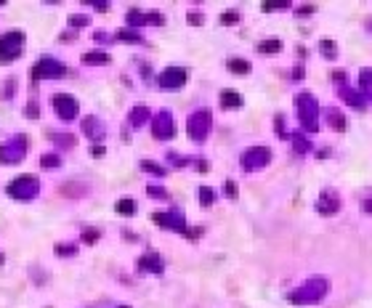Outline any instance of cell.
Segmentation results:
<instances>
[{
  "mask_svg": "<svg viewBox=\"0 0 372 308\" xmlns=\"http://www.w3.org/2000/svg\"><path fill=\"white\" fill-rule=\"evenodd\" d=\"M338 96H340V101H346L351 109H364L367 106V98H370V93H362L359 88H351V85H340L338 88Z\"/></svg>",
  "mask_w": 372,
  "mask_h": 308,
  "instance_id": "6",
  "label": "cell"
},
{
  "mask_svg": "<svg viewBox=\"0 0 372 308\" xmlns=\"http://www.w3.org/2000/svg\"><path fill=\"white\" fill-rule=\"evenodd\" d=\"M271 160V149L269 146H253L247 149L245 154H242V165H245V170H258L263 165H269Z\"/></svg>",
  "mask_w": 372,
  "mask_h": 308,
  "instance_id": "4",
  "label": "cell"
},
{
  "mask_svg": "<svg viewBox=\"0 0 372 308\" xmlns=\"http://www.w3.org/2000/svg\"><path fill=\"white\" fill-rule=\"evenodd\" d=\"M0 263H3V258H0Z\"/></svg>",
  "mask_w": 372,
  "mask_h": 308,
  "instance_id": "40",
  "label": "cell"
},
{
  "mask_svg": "<svg viewBox=\"0 0 372 308\" xmlns=\"http://www.w3.org/2000/svg\"><path fill=\"white\" fill-rule=\"evenodd\" d=\"M362 210L367 213V216H372V199H364V202H362Z\"/></svg>",
  "mask_w": 372,
  "mask_h": 308,
  "instance_id": "35",
  "label": "cell"
},
{
  "mask_svg": "<svg viewBox=\"0 0 372 308\" xmlns=\"http://www.w3.org/2000/svg\"><path fill=\"white\" fill-rule=\"evenodd\" d=\"M370 88H372V67L359 72V90L362 93H370Z\"/></svg>",
  "mask_w": 372,
  "mask_h": 308,
  "instance_id": "20",
  "label": "cell"
},
{
  "mask_svg": "<svg viewBox=\"0 0 372 308\" xmlns=\"http://www.w3.org/2000/svg\"><path fill=\"white\" fill-rule=\"evenodd\" d=\"M160 88L162 90H178L186 85V69L184 67H168L165 72L160 75Z\"/></svg>",
  "mask_w": 372,
  "mask_h": 308,
  "instance_id": "5",
  "label": "cell"
},
{
  "mask_svg": "<svg viewBox=\"0 0 372 308\" xmlns=\"http://www.w3.org/2000/svg\"><path fill=\"white\" fill-rule=\"evenodd\" d=\"M69 21H72L75 27H83V24H85V21H88V19H85V16H72V19H69Z\"/></svg>",
  "mask_w": 372,
  "mask_h": 308,
  "instance_id": "36",
  "label": "cell"
},
{
  "mask_svg": "<svg viewBox=\"0 0 372 308\" xmlns=\"http://www.w3.org/2000/svg\"><path fill=\"white\" fill-rule=\"evenodd\" d=\"M21 43H24V35L21 32H8L0 38V59H13V56L21 53Z\"/></svg>",
  "mask_w": 372,
  "mask_h": 308,
  "instance_id": "7",
  "label": "cell"
},
{
  "mask_svg": "<svg viewBox=\"0 0 372 308\" xmlns=\"http://www.w3.org/2000/svg\"><path fill=\"white\" fill-rule=\"evenodd\" d=\"M43 165H59V157H46V160H43Z\"/></svg>",
  "mask_w": 372,
  "mask_h": 308,
  "instance_id": "37",
  "label": "cell"
},
{
  "mask_svg": "<svg viewBox=\"0 0 372 308\" xmlns=\"http://www.w3.org/2000/svg\"><path fill=\"white\" fill-rule=\"evenodd\" d=\"M282 8H290V3H279V0H269V3H263V11H282Z\"/></svg>",
  "mask_w": 372,
  "mask_h": 308,
  "instance_id": "27",
  "label": "cell"
},
{
  "mask_svg": "<svg viewBox=\"0 0 372 308\" xmlns=\"http://www.w3.org/2000/svg\"><path fill=\"white\" fill-rule=\"evenodd\" d=\"M279 51H282V40H277V38L258 43V53H279Z\"/></svg>",
  "mask_w": 372,
  "mask_h": 308,
  "instance_id": "16",
  "label": "cell"
},
{
  "mask_svg": "<svg viewBox=\"0 0 372 308\" xmlns=\"http://www.w3.org/2000/svg\"><path fill=\"white\" fill-rule=\"evenodd\" d=\"M295 109L300 117V125L306 131H319V101L311 96V93H298L295 96Z\"/></svg>",
  "mask_w": 372,
  "mask_h": 308,
  "instance_id": "2",
  "label": "cell"
},
{
  "mask_svg": "<svg viewBox=\"0 0 372 308\" xmlns=\"http://www.w3.org/2000/svg\"><path fill=\"white\" fill-rule=\"evenodd\" d=\"M186 19H189V21H191V24H194V27H199V24H202V21H205V16H202V13H199V11H189V16H186Z\"/></svg>",
  "mask_w": 372,
  "mask_h": 308,
  "instance_id": "30",
  "label": "cell"
},
{
  "mask_svg": "<svg viewBox=\"0 0 372 308\" xmlns=\"http://www.w3.org/2000/svg\"><path fill=\"white\" fill-rule=\"evenodd\" d=\"M327 292H330V282H327L325 276H311L300 290L290 292V303H295V306H303V303H319V300L325 298Z\"/></svg>",
  "mask_w": 372,
  "mask_h": 308,
  "instance_id": "1",
  "label": "cell"
},
{
  "mask_svg": "<svg viewBox=\"0 0 372 308\" xmlns=\"http://www.w3.org/2000/svg\"><path fill=\"white\" fill-rule=\"evenodd\" d=\"M298 16H309V13H314V5H303V8H295Z\"/></svg>",
  "mask_w": 372,
  "mask_h": 308,
  "instance_id": "33",
  "label": "cell"
},
{
  "mask_svg": "<svg viewBox=\"0 0 372 308\" xmlns=\"http://www.w3.org/2000/svg\"><path fill=\"white\" fill-rule=\"evenodd\" d=\"M242 104H245V98H242L239 93H232V90L221 93V106H224V109H239Z\"/></svg>",
  "mask_w": 372,
  "mask_h": 308,
  "instance_id": "15",
  "label": "cell"
},
{
  "mask_svg": "<svg viewBox=\"0 0 372 308\" xmlns=\"http://www.w3.org/2000/svg\"><path fill=\"white\" fill-rule=\"evenodd\" d=\"M152 128H154V138H160V141H165V138H173V133H176L173 114H170V112H160V114H157V117H154Z\"/></svg>",
  "mask_w": 372,
  "mask_h": 308,
  "instance_id": "8",
  "label": "cell"
},
{
  "mask_svg": "<svg viewBox=\"0 0 372 308\" xmlns=\"http://www.w3.org/2000/svg\"><path fill=\"white\" fill-rule=\"evenodd\" d=\"M149 120V109L146 106H136V109L131 112V123L133 125H141V123H146Z\"/></svg>",
  "mask_w": 372,
  "mask_h": 308,
  "instance_id": "21",
  "label": "cell"
},
{
  "mask_svg": "<svg viewBox=\"0 0 372 308\" xmlns=\"http://www.w3.org/2000/svg\"><path fill=\"white\" fill-rule=\"evenodd\" d=\"M319 51H322L325 59H330V61L338 59V45H335V40H322L319 43Z\"/></svg>",
  "mask_w": 372,
  "mask_h": 308,
  "instance_id": "18",
  "label": "cell"
},
{
  "mask_svg": "<svg viewBox=\"0 0 372 308\" xmlns=\"http://www.w3.org/2000/svg\"><path fill=\"white\" fill-rule=\"evenodd\" d=\"M152 220H154L157 226H162V228H170V231L186 234V220H184L181 213H154Z\"/></svg>",
  "mask_w": 372,
  "mask_h": 308,
  "instance_id": "9",
  "label": "cell"
},
{
  "mask_svg": "<svg viewBox=\"0 0 372 308\" xmlns=\"http://www.w3.org/2000/svg\"><path fill=\"white\" fill-rule=\"evenodd\" d=\"M3 3H5V0H0V5H3Z\"/></svg>",
  "mask_w": 372,
  "mask_h": 308,
  "instance_id": "39",
  "label": "cell"
},
{
  "mask_svg": "<svg viewBox=\"0 0 372 308\" xmlns=\"http://www.w3.org/2000/svg\"><path fill=\"white\" fill-rule=\"evenodd\" d=\"M117 38H123V40H141V35H139V32H133V30H120V32H117Z\"/></svg>",
  "mask_w": 372,
  "mask_h": 308,
  "instance_id": "28",
  "label": "cell"
},
{
  "mask_svg": "<svg viewBox=\"0 0 372 308\" xmlns=\"http://www.w3.org/2000/svg\"><path fill=\"white\" fill-rule=\"evenodd\" d=\"M292 146H295V152H298V154H306V152H311V141L306 138L303 133H295V135H292Z\"/></svg>",
  "mask_w": 372,
  "mask_h": 308,
  "instance_id": "19",
  "label": "cell"
},
{
  "mask_svg": "<svg viewBox=\"0 0 372 308\" xmlns=\"http://www.w3.org/2000/svg\"><path fill=\"white\" fill-rule=\"evenodd\" d=\"M141 168H144V170H146V173H152V176H157V178H162V176H165V173H168V170H165V168H162V165H157V162H149V160H144V162H141Z\"/></svg>",
  "mask_w": 372,
  "mask_h": 308,
  "instance_id": "22",
  "label": "cell"
},
{
  "mask_svg": "<svg viewBox=\"0 0 372 308\" xmlns=\"http://www.w3.org/2000/svg\"><path fill=\"white\" fill-rule=\"evenodd\" d=\"M325 123L330 125L332 131H338V133H346L348 131V117L340 109H335V106H327V109H325Z\"/></svg>",
  "mask_w": 372,
  "mask_h": 308,
  "instance_id": "12",
  "label": "cell"
},
{
  "mask_svg": "<svg viewBox=\"0 0 372 308\" xmlns=\"http://www.w3.org/2000/svg\"><path fill=\"white\" fill-rule=\"evenodd\" d=\"M96 239H98V231H93V228L85 231V242H96Z\"/></svg>",
  "mask_w": 372,
  "mask_h": 308,
  "instance_id": "34",
  "label": "cell"
},
{
  "mask_svg": "<svg viewBox=\"0 0 372 308\" xmlns=\"http://www.w3.org/2000/svg\"><path fill=\"white\" fill-rule=\"evenodd\" d=\"M332 80L340 83V85H346V83H348V75H346V72H332Z\"/></svg>",
  "mask_w": 372,
  "mask_h": 308,
  "instance_id": "31",
  "label": "cell"
},
{
  "mask_svg": "<svg viewBox=\"0 0 372 308\" xmlns=\"http://www.w3.org/2000/svg\"><path fill=\"white\" fill-rule=\"evenodd\" d=\"M213 199H216V191L207 189V186H202V189H199V205H202V207H210Z\"/></svg>",
  "mask_w": 372,
  "mask_h": 308,
  "instance_id": "24",
  "label": "cell"
},
{
  "mask_svg": "<svg viewBox=\"0 0 372 308\" xmlns=\"http://www.w3.org/2000/svg\"><path fill=\"white\" fill-rule=\"evenodd\" d=\"M53 106H56V112L59 114H64V120H72L75 109H77V104L69 96H53Z\"/></svg>",
  "mask_w": 372,
  "mask_h": 308,
  "instance_id": "13",
  "label": "cell"
},
{
  "mask_svg": "<svg viewBox=\"0 0 372 308\" xmlns=\"http://www.w3.org/2000/svg\"><path fill=\"white\" fill-rule=\"evenodd\" d=\"M226 197H237V186H234V181H226Z\"/></svg>",
  "mask_w": 372,
  "mask_h": 308,
  "instance_id": "32",
  "label": "cell"
},
{
  "mask_svg": "<svg viewBox=\"0 0 372 308\" xmlns=\"http://www.w3.org/2000/svg\"><path fill=\"white\" fill-rule=\"evenodd\" d=\"M210 112L207 109H197L194 114H189V135L191 141H205L207 138V131H210Z\"/></svg>",
  "mask_w": 372,
  "mask_h": 308,
  "instance_id": "3",
  "label": "cell"
},
{
  "mask_svg": "<svg viewBox=\"0 0 372 308\" xmlns=\"http://www.w3.org/2000/svg\"><path fill=\"white\" fill-rule=\"evenodd\" d=\"M85 61H98V64H106V61H109V53H101V51L85 53Z\"/></svg>",
  "mask_w": 372,
  "mask_h": 308,
  "instance_id": "26",
  "label": "cell"
},
{
  "mask_svg": "<svg viewBox=\"0 0 372 308\" xmlns=\"http://www.w3.org/2000/svg\"><path fill=\"white\" fill-rule=\"evenodd\" d=\"M340 210V197L335 191H322L317 199V213L319 216H335Z\"/></svg>",
  "mask_w": 372,
  "mask_h": 308,
  "instance_id": "10",
  "label": "cell"
},
{
  "mask_svg": "<svg viewBox=\"0 0 372 308\" xmlns=\"http://www.w3.org/2000/svg\"><path fill=\"white\" fill-rule=\"evenodd\" d=\"M114 210L123 213V216H133V213H136V202H133V199H120V202L114 205Z\"/></svg>",
  "mask_w": 372,
  "mask_h": 308,
  "instance_id": "23",
  "label": "cell"
},
{
  "mask_svg": "<svg viewBox=\"0 0 372 308\" xmlns=\"http://www.w3.org/2000/svg\"><path fill=\"white\" fill-rule=\"evenodd\" d=\"M229 72H234V75H247L250 72V61L247 59H229Z\"/></svg>",
  "mask_w": 372,
  "mask_h": 308,
  "instance_id": "17",
  "label": "cell"
},
{
  "mask_svg": "<svg viewBox=\"0 0 372 308\" xmlns=\"http://www.w3.org/2000/svg\"><path fill=\"white\" fill-rule=\"evenodd\" d=\"M367 30H372V19H370V21H367Z\"/></svg>",
  "mask_w": 372,
  "mask_h": 308,
  "instance_id": "38",
  "label": "cell"
},
{
  "mask_svg": "<svg viewBox=\"0 0 372 308\" xmlns=\"http://www.w3.org/2000/svg\"><path fill=\"white\" fill-rule=\"evenodd\" d=\"M149 194H152V197H157V199H168V191L165 189H160V186H149Z\"/></svg>",
  "mask_w": 372,
  "mask_h": 308,
  "instance_id": "29",
  "label": "cell"
},
{
  "mask_svg": "<svg viewBox=\"0 0 372 308\" xmlns=\"http://www.w3.org/2000/svg\"><path fill=\"white\" fill-rule=\"evenodd\" d=\"M239 19H242L239 11H224L221 13V24H237Z\"/></svg>",
  "mask_w": 372,
  "mask_h": 308,
  "instance_id": "25",
  "label": "cell"
},
{
  "mask_svg": "<svg viewBox=\"0 0 372 308\" xmlns=\"http://www.w3.org/2000/svg\"><path fill=\"white\" fill-rule=\"evenodd\" d=\"M139 268H141V271H152V274H160V271L165 268V263H162V258L157 255V253H146V255L139 261Z\"/></svg>",
  "mask_w": 372,
  "mask_h": 308,
  "instance_id": "14",
  "label": "cell"
},
{
  "mask_svg": "<svg viewBox=\"0 0 372 308\" xmlns=\"http://www.w3.org/2000/svg\"><path fill=\"white\" fill-rule=\"evenodd\" d=\"M67 69H64V64H59V61H53V59H43V61H38L35 64V77H59V75H64Z\"/></svg>",
  "mask_w": 372,
  "mask_h": 308,
  "instance_id": "11",
  "label": "cell"
}]
</instances>
